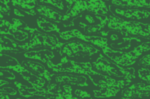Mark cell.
I'll return each mask as SVG.
<instances>
[{"instance_id": "484cf974", "label": "cell", "mask_w": 150, "mask_h": 99, "mask_svg": "<svg viewBox=\"0 0 150 99\" xmlns=\"http://www.w3.org/2000/svg\"><path fill=\"white\" fill-rule=\"evenodd\" d=\"M79 26L88 34H91V33H99L102 31V29L98 27V26H93V25H87L86 23H79Z\"/></svg>"}, {"instance_id": "60d3db41", "label": "cell", "mask_w": 150, "mask_h": 99, "mask_svg": "<svg viewBox=\"0 0 150 99\" xmlns=\"http://www.w3.org/2000/svg\"><path fill=\"white\" fill-rule=\"evenodd\" d=\"M16 99H24V98H16Z\"/></svg>"}, {"instance_id": "ba28073f", "label": "cell", "mask_w": 150, "mask_h": 99, "mask_svg": "<svg viewBox=\"0 0 150 99\" xmlns=\"http://www.w3.org/2000/svg\"><path fill=\"white\" fill-rule=\"evenodd\" d=\"M102 50L105 56L109 58L111 61L123 67H129L136 63V61L130 57L129 52L115 50L110 47H107Z\"/></svg>"}, {"instance_id": "9a60e30c", "label": "cell", "mask_w": 150, "mask_h": 99, "mask_svg": "<svg viewBox=\"0 0 150 99\" xmlns=\"http://www.w3.org/2000/svg\"><path fill=\"white\" fill-rule=\"evenodd\" d=\"M36 10L39 14L45 17V18L54 20L57 23L61 22L62 20L63 21V16L64 15H62L59 12L54 10L49 6L42 5V4L38 5V7H37Z\"/></svg>"}, {"instance_id": "74e56055", "label": "cell", "mask_w": 150, "mask_h": 99, "mask_svg": "<svg viewBox=\"0 0 150 99\" xmlns=\"http://www.w3.org/2000/svg\"><path fill=\"white\" fill-rule=\"evenodd\" d=\"M0 95H1V99H10L9 95L4 94V93H0Z\"/></svg>"}, {"instance_id": "7a4b0ae2", "label": "cell", "mask_w": 150, "mask_h": 99, "mask_svg": "<svg viewBox=\"0 0 150 99\" xmlns=\"http://www.w3.org/2000/svg\"><path fill=\"white\" fill-rule=\"evenodd\" d=\"M48 67L53 71L64 74H85L87 76H94L99 74V71L93 69L92 63L89 62H77L70 59L67 56H63L59 62L54 63L52 61H49L46 63Z\"/></svg>"}, {"instance_id": "f1b7e54d", "label": "cell", "mask_w": 150, "mask_h": 99, "mask_svg": "<svg viewBox=\"0 0 150 99\" xmlns=\"http://www.w3.org/2000/svg\"><path fill=\"white\" fill-rule=\"evenodd\" d=\"M9 3H11V1L9 0H1L0 1V13L2 15H9L10 12V7L8 5Z\"/></svg>"}, {"instance_id": "52a82bcc", "label": "cell", "mask_w": 150, "mask_h": 99, "mask_svg": "<svg viewBox=\"0 0 150 99\" xmlns=\"http://www.w3.org/2000/svg\"><path fill=\"white\" fill-rule=\"evenodd\" d=\"M89 79L92 81L94 85L96 87L100 86H107L109 87H117L119 89H123L124 87H127V85L131 83V80L130 79H116L112 77L103 74L100 72L97 75L88 76Z\"/></svg>"}, {"instance_id": "ac0fdd59", "label": "cell", "mask_w": 150, "mask_h": 99, "mask_svg": "<svg viewBox=\"0 0 150 99\" xmlns=\"http://www.w3.org/2000/svg\"><path fill=\"white\" fill-rule=\"evenodd\" d=\"M21 76L23 77V79L28 82L32 85V87H37V88H43L44 86L45 85V79L34 74L29 70L25 71Z\"/></svg>"}, {"instance_id": "7402d4cb", "label": "cell", "mask_w": 150, "mask_h": 99, "mask_svg": "<svg viewBox=\"0 0 150 99\" xmlns=\"http://www.w3.org/2000/svg\"><path fill=\"white\" fill-rule=\"evenodd\" d=\"M37 25L38 28L41 30L44 31L45 32H53L55 31L57 33H61L60 32V29L56 23L48 20V19L45 18L43 17H38L36 20Z\"/></svg>"}, {"instance_id": "1f68e13d", "label": "cell", "mask_w": 150, "mask_h": 99, "mask_svg": "<svg viewBox=\"0 0 150 99\" xmlns=\"http://www.w3.org/2000/svg\"><path fill=\"white\" fill-rule=\"evenodd\" d=\"M46 90L48 91L55 93H62L63 92V90L61 88V87L58 85L57 83H51V84H48L46 87Z\"/></svg>"}, {"instance_id": "ab89813d", "label": "cell", "mask_w": 150, "mask_h": 99, "mask_svg": "<svg viewBox=\"0 0 150 99\" xmlns=\"http://www.w3.org/2000/svg\"><path fill=\"white\" fill-rule=\"evenodd\" d=\"M148 29H149V33H150V23H149V24H148Z\"/></svg>"}, {"instance_id": "8992f818", "label": "cell", "mask_w": 150, "mask_h": 99, "mask_svg": "<svg viewBox=\"0 0 150 99\" xmlns=\"http://www.w3.org/2000/svg\"><path fill=\"white\" fill-rule=\"evenodd\" d=\"M59 37L63 40H69L72 38H78L83 42L91 43L95 46L99 47L102 50L108 47V39L104 36L83 34L81 31L76 29L61 32L59 33Z\"/></svg>"}, {"instance_id": "6da1fadb", "label": "cell", "mask_w": 150, "mask_h": 99, "mask_svg": "<svg viewBox=\"0 0 150 99\" xmlns=\"http://www.w3.org/2000/svg\"><path fill=\"white\" fill-rule=\"evenodd\" d=\"M107 26L109 29L121 32L125 36H139L142 37H150V33L148 29V24L136 21L126 20L114 15L108 16Z\"/></svg>"}, {"instance_id": "9c48e42d", "label": "cell", "mask_w": 150, "mask_h": 99, "mask_svg": "<svg viewBox=\"0 0 150 99\" xmlns=\"http://www.w3.org/2000/svg\"><path fill=\"white\" fill-rule=\"evenodd\" d=\"M122 95L123 97L132 98L150 97V84L144 82L135 83L125 88L122 91Z\"/></svg>"}, {"instance_id": "4dcf8cb0", "label": "cell", "mask_w": 150, "mask_h": 99, "mask_svg": "<svg viewBox=\"0 0 150 99\" xmlns=\"http://www.w3.org/2000/svg\"><path fill=\"white\" fill-rule=\"evenodd\" d=\"M139 65L144 68H150V52L144 55L139 61Z\"/></svg>"}, {"instance_id": "83f0119b", "label": "cell", "mask_w": 150, "mask_h": 99, "mask_svg": "<svg viewBox=\"0 0 150 99\" xmlns=\"http://www.w3.org/2000/svg\"><path fill=\"white\" fill-rule=\"evenodd\" d=\"M40 3L51 4V5L58 8L59 10H62V11L65 10V6H64L65 1H60V0H45V1H40Z\"/></svg>"}, {"instance_id": "e0dca14e", "label": "cell", "mask_w": 150, "mask_h": 99, "mask_svg": "<svg viewBox=\"0 0 150 99\" xmlns=\"http://www.w3.org/2000/svg\"><path fill=\"white\" fill-rule=\"evenodd\" d=\"M0 52H19L21 51V45L18 44L13 39L9 38L7 35L0 36Z\"/></svg>"}, {"instance_id": "ffe728a7", "label": "cell", "mask_w": 150, "mask_h": 99, "mask_svg": "<svg viewBox=\"0 0 150 99\" xmlns=\"http://www.w3.org/2000/svg\"><path fill=\"white\" fill-rule=\"evenodd\" d=\"M86 11V1H77L75 0L73 7L70 10L67 11V13L63 16V21L69 20L71 17H77L79 14L83 12Z\"/></svg>"}, {"instance_id": "5bb4252c", "label": "cell", "mask_w": 150, "mask_h": 99, "mask_svg": "<svg viewBox=\"0 0 150 99\" xmlns=\"http://www.w3.org/2000/svg\"><path fill=\"white\" fill-rule=\"evenodd\" d=\"M23 56L26 58L38 60L44 63H47L54 58V52L48 49H42L38 50L26 51L23 53Z\"/></svg>"}, {"instance_id": "44dd1931", "label": "cell", "mask_w": 150, "mask_h": 99, "mask_svg": "<svg viewBox=\"0 0 150 99\" xmlns=\"http://www.w3.org/2000/svg\"><path fill=\"white\" fill-rule=\"evenodd\" d=\"M99 90H94V96L98 98H108L114 97L118 94L120 89L117 87H109L107 86H100Z\"/></svg>"}, {"instance_id": "603a6c76", "label": "cell", "mask_w": 150, "mask_h": 99, "mask_svg": "<svg viewBox=\"0 0 150 99\" xmlns=\"http://www.w3.org/2000/svg\"><path fill=\"white\" fill-rule=\"evenodd\" d=\"M11 4L15 7H20L23 10H28L35 14L36 12L34 8L38 6V2L35 0H13L11 1Z\"/></svg>"}, {"instance_id": "8fae6325", "label": "cell", "mask_w": 150, "mask_h": 99, "mask_svg": "<svg viewBox=\"0 0 150 99\" xmlns=\"http://www.w3.org/2000/svg\"><path fill=\"white\" fill-rule=\"evenodd\" d=\"M1 63L0 68L2 69H9L14 71L21 75L23 73L27 71V68H25L22 63H20L19 61L14 57H12L7 54L1 53Z\"/></svg>"}, {"instance_id": "4fadbf2b", "label": "cell", "mask_w": 150, "mask_h": 99, "mask_svg": "<svg viewBox=\"0 0 150 99\" xmlns=\"http://www.w3.org/2000/svg\"><path fill=\"white\" fill-rule=\"evenodd\" d=\"M115 12L119 15L133 20H142V19L148 18L150 16V12L146 10H139V9L116 8Z\"/></svg>"}, {"instance_id": "8d00e7d4", "label": "cell", "mask_w": 150, "mask_h": 99, "mask_svg": "<svg viewBox=\"0 0 150 99\" xmlns=\"http://www.w3.org/2000/svg\"><path fill=\"white\" fill-rule=\"evenodd\" d=\"M10 84V82H7L6 79H0V87H4V84Z\"/></svg>"}, {"instance_id": "277c9868", "label": "cell", "mask_w": 150, "mask_h": 99, "mask_svg": "<svg viewBox=\"0 0 150 99\" xmlns=\"http://www.w3.org/2000/svg\"><path fill=\"white\" fill-rule=\"evenodd\" d=\"M64 45L65 44L64 42H60L56 35L47 34L38 31L34 33L29 42H25L24 44L21 45V49L22 50L27 51L30 49L39 47L41 46L50 47L52 50H58L62 48Z\"/></svg>"}, {"instance_id": "2e32d148", "label": "cell", "mask_w": 150, "mask_h": 99, "mask_svg": "<svg viewBox=\"0 0 150 99\" xmlns=\"http://www.w3.org/2000/svg\"><path fill=\"white\" fill-rule=\"evenodd\" d=\"M86 11L98 15H106L108 13V9L104 1L101 0H91L86 1Z\"/></svg>"}, {"instance_id": "f35d334b", "label": "cell", "mask_w": 150, "mask_h": 99, "mask_svg": "<svg viewBox=\"0 0 150 99\" xmlns=\"http://www.w3.org/2000/svg\"><path fill=\"white\" fill-rule=\"evenodd\" d=\"M120 99H137V98H126V97H122Z\"/></svg>"}, {"instance_id": "5b68a950", "label": "cell", "mask_w": 150, "mask_h": 99, "mask_svg": "<svg viewBox=\"0 0 150 99\" xmlns=\"http://www.w3.org/2000/svg\"><path fill=\"white\" fill-rule=\"evenodd\" d=\"M99 52V50L92 45L81 41H73L65 44L62 48L61 54L69 58L77 56H92Z\"/></svg>"}, {"instance_id": "d6a6232c", "label": "cell", "mask_w": 150, "mask_h": 99, "mask_svg": "<svg viewBox=\"0 0 150 99\" xmlns=\"http://www.w3.org/2000/svg\"><path fill=\"white\" fill-rule=\"evenodd\" d=\"M74 95L76 97L79 98H91V94L85 90H80V89H76L74 91Z\"/></svg>"}, {"instance_id": "f546056e", "label": "cell", "mask_w": 150, "mask_h": 99, "mask_svg": "<svg viewBox=\"0 0 150 99\" xmlns=\"http://www.w3.org/2000/svg\"><path fill=\"white\" fill-rule=\"evenodd\" d=\"M0 76L1 79L4 78L5 79H7L9 80H14L16 78V75L11 71L8 69H2V68L0 70Z\"/></svg>"}, {"instance_id": "b9f144b4", "label": "cell", "mask_w": 150, "mask_h": 99, "mask_svg": "<svg viewBox=\"0 0 150 99\" xmlns=\"http://www.w3.org/2000/svg\"><path fill=\"white\" fill-rule=\"evenodd\" d=\"M36 99H42V98H36Z\"/></svg>"}, {"instance_id": "4316f807", "label": "cell", "mask_w": 150, "mask_h": 99, "mask_svg": "<svg viewBox=\"0 0 150 99\" xmlns=\"http://www.w3.org/2000/svg\"><path fill=\"white\" fill-rule=\"evenodd\" d=\"M138 75L143 81L146 82L147 84H150V68H141L138 70Z\"/></svg>"}, {"instance_id": "e575fe53", "label": "cell", "mask_w": 150, "mask_h": 99, "mask_svg": "<svg viewBox=\"0 0 150 99\" xmlns=\"http://www.w3.org/2000/svg\"><path fill=\"white\" fill-rule=\"evenodd\" d=\"M63 92L65 93H73V88L70 84H63L62 85Z\"/></svg>"}, {"instance_id": "d590c367", "label": "cell", "mask_w": 150, "mask_h": 99, "mask_svg": "<svg viewBox=\"0 0 150 99\" xmlns=\"http://www.w3.org/2000/svg\"><path fill=\"white\" fill-rule=\"evenodd\" d=\"M13 13L16 15H17L18 17H24V13H23V10H19L18 9H14L13 10Z\"/></svg>"}, {"instance_id": "30bf717a", "label": "cell", "mask_w": 150, "mask_h": 99, "mask_svg": "<svg viewBox=\"0 0 150 99\" xmlns=\"http://www.w3.org/2000/svg\"><path fill=\"white\" fill-rule=\"evenodd\" d=\"M55 81L59 84H73V85L79 86V87H87L89 83L87 78L84 76L76 75L75 74H60L56 75Z\"/></svg>"}, {"instance_id": "d6986e66", "label": "cell", "mask_w": 150, "mask_h": 99, "mask_svg": "<svg viewBox=\"0 0 150 99\" xmlns=\"http://www.w3.org/2000/svg\"><path fill=\"white\" fill-rule=\"evenodd\" d=\"M114 6L123 7H147L150 8V0H115L111 1Z\"/></svg>"}, {"instance_id": "7bdbcfd3", "label": "cell", "mask_w": 150, "mask_h": 99, "mask_svg": "<svg viewBox=\"0 0 150 99\" xmlns=\"http://www.w3.org/2000/svg\"><path fill=\"white\" fill-rule=\"evenodd\" d=\"M79 99H81V98H79Z\"/></svg>"}, {"instance_id": "836d02e7", "label": "cell", "mask_w": 150, "mask_h": 99, "mask_svg": "<svg viewBox=\"0 0 150 99\" xmlns=\"http://www.w3.org/2000/svg\"><path fill=\"white\" fill-rule=\"evenodd\" d=\"M1 93L9 96H16L18 94V92L16 89L10 87H1Z\"/></svg>"}, {"instance_id": "7c38bea8", "label": "cell", "mask_w": 150, "mask_h": 99, "mask_svg": "<svg viewBox=\"0 0 150 99\" xmlns=\"http://www.w3.org/2000/svg\"><path fill=\"white\" fill-rule=\"evenodd\" d=\"M22 65L25 68H27L28 70L32 71V73L44 78L48 82H51V80H52V77L54 76V74H51L42 64L38 62L27 60V61H22Z\"/></svg>"}, {"instance_id": "3957f363", "label": "cell", "mask_w": 150, "mask_h": 99, "mask_svg": "<svg viewBox=\"0 0 150 99\" xmlns=\"http://www.w3.org/2000/svg\"><path fill=\"white\" fill-rule=\"evenodd\" d=\"M92 66L98 71L103 73L109 77L124 78V79L130 80L136 78L134 68L118 65L105 58L102 54H100L96 61L92 63Z\"/></svg>"}, {"instance_id": "cb8c5ba5", "label": "cell", "mask_w": 150, "mask_h": 99, "mask_svg": "<svg viewBox=\"0 0 150 99\" xmlns=\"http://www.w3.org/2000/svg\"><path fill=\"white\" fill-rule=\"evenodd\" d=\"M150 50V42H144V43H142L141 45H138L137 47L134 48L133 50L130 51L129 54H130V57L133 58V60L136 61L138 58L139 56L142 55L144 52H148V51Z\"/></svg>"}, {"instance_id": "d4e9b609", "label": "cell", "mask_w": 150, "mask_h": 99, "mask_svg": "<svg viewBox=\"0 0 150 99\" xmlns=\"http://www.w3.org/2000/svg\"><path fill=\"white\" fill-rule=\"evenodd\" d=\"M10 35L13 36L16 41H18V42H23V41L29 39V36H31V35H29V32L21 30V29L15 31L10 33Z\"/></svg>"}]
</instances>
